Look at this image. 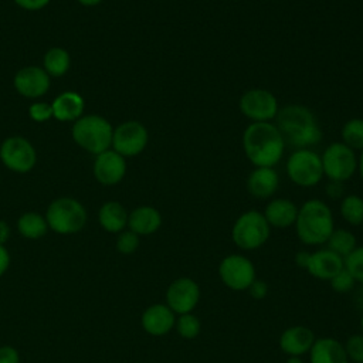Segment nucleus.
Segmentation results:
<instances>
[{
    "label": "nucleus",
    "instance_id": "423d86ee",
    "mask_svg": "<svg viewBox=\"0 0 363 363\" xmlns=\"http://www.w3.org/2000/svg\"><path fill=\"white\" fill-rule=\"evenodd\" d=\"M271 234V225L264 214L257 210H247L241 213L231 228L233 242L245 251L258 250L262 247Z\"/></svg>",
    "mask_w": 363,
    "mask_h": 363
},
{
    "label": "nucleus",
    "instance_id": "2eb2a0df",
    "mask_svg": "<svg viewBox=\"0 0 363 363\" xmlns=\"http://www.w3.org/2000/svg\"><path fill=\"white\" fill-rule=\"evenodd\" d=\"M126 169V159L113 149H108L95 156L92 172L98 183L115 186L123 180Z\"/></svg>",
    "mask_w": 363,
    "mask_h": 363
},
{
    "label": "nucleus",
    "instance_id": "0eeeda50",
    "mask_svg": "<svg viewBox=\"0 0 363 363\" xmlns=\"http://www.w3.org/2000/svg\"><path fill=\"white\" fill-rule=\"evenodd\" d=\"M288 179L299 187H313L323 179L320 155L312 149H294L285 163Z\"/></svg>",
    "mask_w": 363,
    "mask_h": 363
},
{
    "label": "nucleus",
    "instance_id": "f3484780",
    "mask_svg": "<svg viewBox=\"0 0 363 363\" xmlns=\"http://www.w3.org/2000/svg\"><path fill=\"white\" fill-rule=\"evenodd\" d=\"M345 268L343 258L329 248H320L311 252L306 271L322 281H330L337 272Z\"/></svg>",
    "mask_w": 363,
    "mask_h": 363
},
{
    "label": "nucleus",
    "instance_id": "6ab92c4d",
    "mask_svg": "<svg viewBox=\"0 0 363 363\" xmlns=\"http://www.w3.org/2000/svg\"><path fill=\"white\" fill-rule=\"evenodd\" d=\"M313 332L302 325L286 328L279 336V347L288 356H303L309 353L313 342Z\"/></svg>",
    "mask_w": 363,
    "mask_h": 363
},
{
    "label": "nucleus",
    "instance_id": "a211bd4d",
    "mask_svg": "<svg viewBox=\"0 0 363 363\" xmlns=\"http://www.w3.org/2000/svg\"><path fill=\"white\" fill-rule=\"evenodd\" d=\"M245 186L252 197L265 200L277 193L279 187V176L275 167H254L247 177Z\"/></svg>",
    "mask_w": 363,
    "mask_h": 363
},
{
    "label": "nucleus",
    "instance_id": "39448f33",
    "mask_svg": "<svg viewBox=\"0 0 363 363\" xmlns=\"http://www.w3.org/2000/svg\"><path fill=\"white\" fill-rule=\"evenodd\" d=\"M44 217L50 230L61 235H69L84 228L86 223V210L77 199L64 196L50 203Z\"/></svg>",
    "mask_w": 363,
    "mask_h": 363
},
{
    "label": "nucleus",
    "instance_id": "2f4dec72",
    "mask_svg": "<svg viewBox=\"0 0 363 363\" xmlns=\"http://www.w3.org/2000/svg\"><path fill=\"white\" fill-rule=\"evenodd\" d=\"M139 244L140 237L136 233L130 231L129 228L121 231L116 237V250L123 255L133 254L139 248Z\"/></svg>",
    "mask_w": 363,
    "mask_h": 363
},
{
    "label": "nucleus",
    "instance_id": "c9c22d12",
    "mask_svg": "<svg viewBox=\"0 0 363 363\" xmlns=\"http://www.w3.org/2000/svg\"><path fill=\"white\" fill-rule=\"evenodd\" d=\"M0 363H20V353L13 346H0Z\"/></svg>",
    "mask_w": 363,
    "mask_h": 363
},
{
    "label": "nucleus",
    "instance_id": "b1692460",
    "mask_svg": "<svg viewBox=\"0 0 363 363\" xmlns=\"http://www.w3.org/2000/svg\"><path fill=\"white\" fill-rule=\"evenodd\" d=\"M129 213L125 206L119 201H106L98 210L99 225L112 234H119L128 227Z\"/></svg>",
    "mask_w": 363,
    "mask_h": 363
},
{
    "label": "nucleus",
    "instance_id": "a878e982",
    "mask_svg": "<svg viewBox=\"0 0 363 363\" xmlns=\"http://www.w3.org/2000/svg\"><path fill=\"white\" fill-rule=\"evenodd\" d=\"M71 67L69 52L62 47H51L43 57V68L50 77H62Z\"/></svg>",
    "mask_w": 363,
    "mask_h": 363
},
{
    "label": "nucleus",
    "instance_id": "f257e3e1",
    "mask_svg": "<svg viewBox=\"0 0 363 363\" xmlns=\"http://www.w3.org/2000/svg\"><path fill=\"white\" fill-rule=\"evenodd\" d=\"M286 143L275 122H250L242 132V149L254 167H275Z\"/></svg>",
    "mask_w": 363,
    "mask_h": 363
},
{
    "label": "nucleus",
    "instance_id": "a18cd8bd",
    "mask_svg": "<svg viewBox=\"0 0 363 363\" xmlns=\"http://www.w3.org/2000/svg\"><path fill=\"white\" fill-rule=\"evenodd\" d=\"M81 6H84V7H95V6H98L102 0H77Z\"/></svg>",
    "mask_w": 363,
    "mask_h": 363
},
{
    "label": "nucleus",
    "instance_id": "f03ea898",
    "mask_svg": "<svg viewBox=\"0 0 363 363\" xmlns=\"http://www.w3.org/2000/svg\"><path fill=\"white\" fill-rule=\"evenodd\" d=\"M275 125L285 143L294 149H312L323 138L318 118L308 106L301 104H289L279 108Z\"/></svg>",
    "mask_w": 363,
    "mask_h": 363
},
{
    "label": "nucleus",
    "instance_id": "bb28decb",
    "mask_svg": "<svg viewBox=\"0 0 363 363\" xmlns=\"http://www.w3.org/2000/svg\"><path fill=\"white\" fill-rule=\"evenodd\" d=\"M330 251L340 255L343 259L357 247L356 235L346 228H335L326 241Z\"/></svg>",
    "mask_w": 363,
    "mask_h": 363
},
{
    "label": "nucleus",
    "instance_id": "c03bdc74",
    "mask_svg": "<svg viewBox=\"0 0 363 363\" xmlns=\"http://www.w3.org/2000/svg\"><path fill=\"white\" fill-rule=\"evenodd\" d=\"M357 173L363 182V150L357 156Z\"/></svg>",
    "mask_w": 363,
    "mask_h": 363
},
{
    "label": "nucleus",
    "instance_id": "49530a36",
    "mask_svg": "<svg viewBox=\"0 0 363 363\" xmlns=\"http://www.w3.org/2000/svg\"><path fill=\"white\" fill-rule=\"evenodd\" d=\"M286 363H303V362H302V359L299 356H289Z\"/></svg>",
    "mask_w": 363,
    "mask_h": 363
},
{
    "label": "nucleus",
    "instance_id": "f8f14e48",
    "mask_svg": "<svg viewBox=\"0 0 363 363\" xmlns=\"http://www.w3.org/2000/svg\"><path fill=\"white\" fill-rule=\"evenodd\" d=\"M221 282L233 291H245L255 281V267L242 254H230L218 265Z\"/></svg>",
    "mask_w": 363,
    "mask_h": 363
},
{
    "label": "nucleus",
    "instance_id": "cd10ccee",
    "mask_svg": "<svg viewBox=\"0 0 363 363\" xmlns=\"http://www.w3.org/2000/svg\"><path fill=\"white\" fill-rule=\"evenodd\" d=\"M339 211L342 218L350 225H362L363 223V197L357 194H345L340 200Z\"/></svg>",
    "mask_w": 363,
    "mask_h": 363
},
{
    "label": "nucleus",
    "instance_id": "a19ab883",
    "mask_svg": "<svg viewBox=\"0 0 363 363\" xmlns=\"http://www.w3.org/2000/svg\"><path fill=\"white\" fill-rule=\"evenodd\" d=\"M311 252L309 251H298L295 255V264L303 269H306L308 267V261H309Z\"/></svg>",
    "mask_w": 363,
    "mask_h": 363
},
{
    "label": "nucleus",
    "instance_id": "4468645a",
    "mask_svg": "<svg viewBox=\"0 0 363 363\" xmlns=\"http://www.w3.org/2000/svg\"><path fill=\"white\" fill-rule=\"evenodd\" d=\"M16 91L27 99H40L51 86V77L43 67L27 65L20 68L13 79Z\"/></svg>",
    "mask_w": 363,
    "mask_h": 363
},
{
    "label": "nucleus",
    "instance_id": "c756f323",
    "mask_svg": "<svg viewBox=\"0 0 363 363\" xmlns=\"http://www.w3.org/2000/svg\"><path fill=\"white\" fill-rule=\"evenodd\" d=\"M174 328L183 339L190 340V339H194V337L199 336L200 329H201V323H200L199 318L190 312V313L179 315V318L176 319Z\"/></svg>",
    "mask_w": 363,
    "mask_h": 363
},
{
    "label": "nucleus",
    "instance_id": "5701e85b",
    "mask_svg": "<svg viewBox=\"0 0 363 363\" xmlns=\"http://www.w3.org/2000/svg\"><path fill=\"white\" fill-rule=\"evenodd\" d=\"M311 363H349L343 343L335 337L315 339L309 350Z\"/></svg>",
    "mask_w": 363,
    "mask_h": 363
},
{
    "label": "nucleus",
    "instance_id": "f704fd0d",
    "mask_svg": "<svg viewBox=\"0 0 363 363\" xmlns=\"http://www.w3.org/2000/svg\"><path fill=\"white\" fill-rule=\"evenodd\" d=\"M329 282H330V288L339 294L350 292L356 285L354 278L350 275V272L346 268H343L340 272H337Z\"/></svg>",
    "mask_w": 363,
    "mask_h": 363
},
{
    "label": "nucleus",
    "instance_id": "7c9ffc66",
    "mask_svg": "<svg viewBox=\"0 0 363 363\" xmlns=\"http://www.w3.org/2000/svg\"><path fill=\"white\" fill-rule=\"evenodd\" d=\"M345 268L356 282L363 284V245H357L345 259Z\"/></svg>",
    "mask_w": 363,
    "mask_h": 363
},
{
    "label": "nucleus",
    "instance_id": "de8ad7c7",
    "mask_svg": "<svg viewBox=\"0 0 363 363\" xmlns=\"http://www.w3.org/2000/svg\"><path fill=\"white\" fill-rule=\"evenodd\" d=\"M360 328H362V333H363V315H362V319H360Z\"/></svg>",
    "mask_w": 363,
    "mask_h": 363
},
{
    "label": "nucleus",
    "instance_id": "393cba45",
    "mask_svg": "<svg viewBox=\"0 0 363 363\" xmlns=\"http://www.w3.org/2000/svg\"><path fill=\"white\" fill-rule=\"evenodd\" d=\"M48 230L45 217L37 211L23 213L17 220V231L27 240H40Z\"/></svg>",
    "mask_w": 363,
    "mask_h": 363
},
{
    "label": "nucleus",
    "instance_id": "4c0bfd02",
    "mask_svg": "<svg viewBox=\"0 0 363 363\" xmlns=\"http://www.w3.org/2000/svg\"><path fill=\"white\" fill-rule=\"evenodd\" d=\"M248 291H250V295L254 299H262V298H265V295L268 292V286H267V284L264 281L255 278V281L250 285Z\"/></svg>",
    "mask_w": 363,
    "mask_h": 363
},
{
    "label": "nucleus",
    "instance_id": "09e8293b",
    "mask_svg": "<svg viewBox=\"0 0 363 363\" xmlns=\"http://www.w3.org/2000/svg\"><path fill=\"white\" fill-rule=\"evenodd\" d=\"M362 228H363V223H362Z\"/></svg>",
    "mask_w": 363,
    "mask_h": 363
},
{
    "label": "nucleus",
    "instance_id": "58836bf2",
    "mask_svg": "<svg viewBox=\"0 0 363 363\" xmlns=\"http://www.w3.org/2000/svg\"><path fill=\"white\" fill-rule=\"evenodd\" d=\"M326 194L330 199H342L345 196V189H343V183L340 182H332L329 180L326 184Z\"/></svg>",
    "mask_w": 363,
    "mask_h": 363
},
{
    "label": "nucleus",
    "instance_id": "4be33fe9",
    "mask_svg": "<svg viewBox=\"0 0 363 363\" xmlns=\"http://www.w3.org/2000/svg\"><path fill=\"white\" fill-rule=\"evenodd\" d=\"M162 225V214L153 206H139L129 213L128 228L140 235H150Z\"/></svg>",
    "mask_w": 363,
    "mask_h": 363
},
{
    "label": "nucleus",
    "instance_id": "37998d69",
    "mask_svg": "<svg viewBox=\"0 0 363 363\" xmlns=\"http://www.w3.org/2000/svg\"><path fill=\"white\" fill-rule=\"evenodd\" d=\"M353 302L356 305V308L359 311L363 312V284L359 285V288L354 291V295H353Z\"/></svg>",
    "mask_w": 363,
    "mask_h": 363
},
{
    "label": "nucleus",
    "instance_id": "e433bc0d",
    "mask_svg": "<svg viewBox=\"0 0 363 363\" xmlns=\"http://www.w3.org/2000/svg\"><path fill=\"white\" fill-rule=\"evenodd\" d=\"M51 0H14V3L23 9V10H27V11H38V10H43L44 7L48 6Z\"/></svg>",
    "mask_w": 363,
    "mask_h": 363
},
{
    "label": "nucleus",
    "instance_id": "412c9836",
    "mask_svg": "<svg viewBox=\"0 0 363 363\" xmlns=\"http://www.w3.org/2000/svg\"><path fill=\"white\" fill-rule=\"evenodd\" d=\"M51 106L57 121L74 123L84 115L85 101L82 95L75 91H64L51 102Z\"/></svg>",
    "mask_w": 363,
    "mask_h": 363
},
{
    "label": "nucleus",
    "instance_id": "ea45409f",
    "mask_svg": "<svg viewBox=\"0 0 363 363\" xmlns=\"http://www.w3.org/2000/svg\"><path fill=\"white\" fill-rule=\"evenodd\" d=\"M10 262H11V258H10L9 250L0 244V277L6 274V271L10 267Z\"/></svg>",
    "mask_w": 363,
    "mask_h": 363
},
{
    "label": "nucleus",
    "instance_id": "dca6fc26",
    "mask_svg": "<svg viewBox=\"0 0 363 363\" xmlns=\"http://www.w3.org/2000/svg\"><path fill=\"white\" fill-rule=\"evenodd\" d=\"M140 323L146 333L163 336L174 328L176 313L166 303H153L143 311Z\"/></svg>",
    "mask_w": 363,
    "mask_h": 363
},
{
    "label": "nucleus",
    "instance_id": "79ce46f5",
    "mask_svg": "<svg viewBox=\"0 0 363 363\" xmlns=\"http://www.w3.org/2000/svg\"><path fill=\"white\" fill-rule=\"evenodd\" d=\"M10 225L7 224V221L4 220H0V244L4 245L7 242V240L10 238Z\"/></svg>",
    "mask_w": 363,
    "mask_h": 363
},
{
    "label": "nucleus",
    "instance_id": "9d476101",
    "mask_svg": "<svg viewBox=\"0 0 363 363\" xmlns=\"http://www.w3.org/2000/svg\"><path fill=\"white\" fill-rule=\"evenodd\" d=\"M147 142H149L147 128L142 122L130 119L113 128L111 149L118 152L125 159L135 157L146 149Z\"/></svg>",
    "mask_w": 363,
    "mask_h": 363
},
{
    "label": "nucleus",
    "instance_id": "ddd939ff",
    "mask_svg": "<svg viewBox=\"0 0 363 363\" xmlns=\"http://www.w3.org/2000/svg\"><path fill=\"white\" fill-rule=\"evenodd\" d=\"M199 301L200 286L189 277H182L172 281L166 289V305L176 315L193 312L199 305Z\"/></svg>",
    "mask_w": 363,
    "mask_h": 363
},
{
    "label": "nucleus",
    "instance_id": "9b49d317",
    "mask_svg": "<svg viewBox=\"0 0 363 363\" xmlns=\"http://www.w3.org/2000/svg\"><path fill=\"white\" fill-rule=\"evenodd\" d=\"M3 164L14 173H28L37 163V152L33 143L23 136H9L0 145Z\"/></svg>",
    "mask_w": 363,
    "mask_h": 363
},
{
    "label": "nucleus",
    "instance_id": "6e6552de",
    "mask_svg": "<svg viewBox=\"0 0 363 363\" xmlns=\"http://www.w3.org/2000/svg\"><path fill=\"white\" fill-rule=\"evenodd\" d=\"M323 176L332 182L345 183L357 172V155L343 142L329 143L320 155Z\"/></svg>",
    "mask_w": 363,
    "mask_h": 363
},
{
    "label": "nucleus",
    "instance_id": "aec40b11",
    "mask_svg": "<svg viewBox=\"0 0 363 363\" xmlns=\"http://www.w3.org/2000/svg\"><path fill=\"white\" fill-rule=\"evenodd\" d=\"M298 208L299 207L292 200L286 197H278L267 203L262 214L271 227L288 228L295 224Z\"/></svg>",
    "mask_w": 363,
    "mask_h": 363
},
{
    "label": "nucleus",
    "instance_id": "7ed1b4c3",
    "mask_svg": "<svg viewBox=\"0 0 363 363\" xmlns=\"http://www.w3.org/2000/svg\"><path fill=\"white\" fill-rule=\"evenodd\" d=\"M296 237L305 245L318 247L326 244L335 230L330 207L320 199H309L299 208L294 224Z\"/></svg>",
    "mask_w": 363,
    "mask_h": 363
},
{
    "label": "nucleus",
    "instance_id": "72a5a7b5",
    "mask_svg": "<svg viewBox=\"0 0 363 363\" xmlns=\"http://www.w3.org/2000/svg\"><path fill=\"white\" fill-rule=\"evenodd\" d=\"M28 116L31 121L37 122V123H43L50 121L51 118H54L52 115V106L50 102H44V101H34L30 106H28Z\"/></svg>",
    "mask_w": 363,
    "mask_h": 363
},
{
    "label": "nucleus",
    "instance_id": "1a4fd4ad",
    "mask_svg": "<svg viewBox=\"0 0 363 363\" xmlns=\"http://www.w3.org/2000/svg\"><path fill=\"white\" fill-rule=\"evenodd\" d=\"M238 108L250 122H272L278 115L279 102L271 91L251 88L240 96Z\"/></svg>",
    "mask_w": 363,
    "mask_h": 363
},
{
    "label": "nucleus",
    "instance_id": "c85d7f7f",
    "mask_svg": "<svg viewBox=\"0 0 363 363\" xmlns=\"http://www.w3.org/2000/svg\"><path fill=\"white\" fill-rule=\"evenodd\" d=\"M340 142L350 149L363 150V118H350L340 129Z\"/></svg>",
    "mask_w": 363,
    "mask_h": 363
},
{
    "label": "nucleus",
    "instance_id": "20e7f679",
    "mask_svg": "<svg viewBox=\"0 0 363 363\" xmlns=\"http://www.w3.org/2000/svg\"><path fill=\"white\" fill-rule=\"evenodd\" d=\"M71 136L81 149L96 156L111 149L113 126L101 115H82L72 123Z\"/></svg>",
    "mask_w": 363,
    "mask_h": 363
},
{
    "label": "nucleus",
    "instance_id": "473e14b6",
    "mask_svg": "<svg viewBox=\"0 0 363 363\" xmlns=\"http://www.w3.org/2000/svg\"><path fill=\"white\" fill-rule=\"evenodd\" d=\"M343 346L349 360L353 363H363V333L352 335Z\"/></svg>",
    "mask_w": 363,
    "mask_h": 363
}]
</instances>
